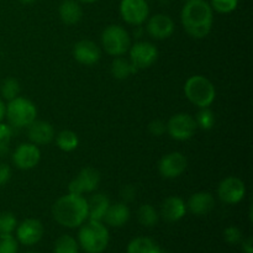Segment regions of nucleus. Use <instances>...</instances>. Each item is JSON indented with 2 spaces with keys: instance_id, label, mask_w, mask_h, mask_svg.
Listing matches in <instances>:
<instances>
[{
  "instance_id": "obj_8",
  "label": "nucleus",
  "mask_w": 253,
  "mask_h": 253,
  "mask_svg": "<svg viewBox=\"0 0 253 253\" xmlns=\"http://www.w3.org/2000/svg\"><path fill=\"white\" fill-rule=\"evenodd\" d=\"M128 51H130V62L137 71L150 68L158 59L157 47L147 41L131 44Z\"/></svg>"
},
{
  "instance_id": "obj_9",
  "label": "nucleus",
  "mask_w": 253,
  "mask_h": 253,
  "mask_svg": "<svg viewBox=\"0 0 253 253\" xmlns=\"http://www.w3.org/2000/svg\"><path fill=\"white\" fill-rule=\"evenodd\" d=\"M120 15L128 25H142L150 15L147 0H121Z\"/></svg>"
},
{
  "instance_id": "obj_6",
  "label": "nucleus",
  "mask_w": 253,
  "mask_h": 253,
  "mask_svg": "<svg viewBox=\"0 0 253 253\" xmlns=\"http://www.w3.org/2000/svg\"><path fill=\"white\" fill-rule=\"evenodd\" d=\"M101 46L110 56L120 57L130 49V35L120 25H110L101 34Z\"/></svg>"
},
{
  "instance_id": "obj_29",
  "label": "nucleus",
  "mask_w": 253,
  "mask_h": 253,
  "mask_svg": "<svg viewBox=\"0 0 253 253\" xmlns=\"http://www.w3.org/2000/svg\"><path fill=\"white\" fill-rule=\"evenodd\" d=\"M195 119V123H197L198 127H200L202 130H210L212 128L215 124V115L211 110H209L208 108L200 109L199 113L197 114V118Z\"/></svg>"
},
{
  "instance_id": "obj_5",
  "label": "nucleus",
  "mask_w": 253,
  "mask_h": 253,
  "mask_svg": "<svg viewBox=\"0 0 253 253\" xmlns=\"http://www.w3.org/2000/svg\"><path fill=\"white\" fill-rule=\"evenodd\" d=\"M5 116L11 126L17 128L29 127L37 116V109L31 100L22 96H16L6 105Z\"/></svg>"
},
{
  "instance_id": "obj_25",
  "label": "nucleus",
  "mask_w": 253,
  "mask_h": 253,
  "mask_svg": "<svg viewBox=\"0 0 253 253\" xmlns=\"http://www.w3.org/2000/svg\"><path fill=\"white\" fill-rule=\"evenodd\" d=\"M137 219L142 226L145 227H153L157 225L158 220H160V215H158L157 210L152 207L151 204H143L141 205L140 209L137 211Z\"/></svg>"
},
{
  "instance_id": "obj_42",
  "label": "nucleus",
  "mask_w": 253,
  "mask_h": 253,
  "mask_svg": "<svg viewBox=\"0 0 253 253\" xmlns=\"http://www.w3.org/2000/svg\"><path fill=\"white\" fill-rule=\"evenodd\" d=\"M29 253H37V252H29Z\"/></svg>"
},
{
  "instance_id": "obj_20",
  "label": "nucleus",
  "mask_w": 253,
  "mask_h": 253,
  "mask_svg": "<svg viewBox=\"0 0 253 253\" xmlns=\"http://www.w3.org/2000/svg\"><path fill=\"white\" fill-rule=\"evenodd\" d=\"M130 215V209L125 203H116V204L109 205L103 220L109 226L121 227L128 221Z\"/></svg>"
},
{
  "instance_id": "obj_27",
  "label": "nucleus",
  "mask_w": 253,
  "mask_h": 253,
  "mask_svg": "<svg viewBox=\"0 0 253 253\" xmlns=\"http://www.w3.org/2000/svg\"><path fill=\"white\" fill-rule=\"evenodd\" d=\"M79 247L76 239L69 235H62L54 244L53 253H78Z\"/></svg>"
},
{
  "instance_id": "obj_10",
  "label": "nucleus",
  "mask_w": 253,
  "mask_h": 253,
  "mask_svg": "<svg viewBox=\"0 0 253 253\" xmlns=\"http://www.w3.org/2000/svg\"><path fill=\"white\" fill-rule=\"evenodd\" d=\"M100 184V173L95 168H83L77 177L69 183L68 192L71 194L83 195L84 193H91L98 189Z\"/></svg>"
},
{
  "instance_id": "obj_2",
  "label": "nucleus",
  "mask_w": 253,
  "mask_h": 253,
  "mask_svg": "<svg viewBox=\"0 0 253 253\" xmlns=\"http://www.w3.org/2000/svg\"><path fill=\"white\" fill-rule=\"evenodd\" d=\"M52 215L59 225L74 229L88 219V203L83 195L69 193L56 200L52 207Z\"/></svg>"
},
{
  "instance_id": "obj_19",
  "label": "nucleus",
  "mask_w": 253,
  "mask_h": 253,
  "mask_svg": "<svg viewBox=\"0 0 253 253\" xmlns=\"http://www.w3.org/2000/svg\"><path fill=\"white\" fill-rule=\"evenodd\" d=\"M215 207V199L212 194L208 192H198L194 193L192 197L189 198L187 204V209L192 214L197 215V216H203L207 215L214 209Z\"/></svg>"
},
{
  "instance_id": "obj_15",
  "label": "nucleus",
  "mask_w": 253,
  "mask_h": 253,
  "mask_svg": "<svg viewBox=\"0 0 253 253\" xmlns=\"http://www.w3.org/2000/svg\"><path fill=\"white\" fill-rule=\"evenodd\" d=\"M174 21L166 14H156L147 21V32L152 39L166 40L174 32Z\"/></svg>"
},
{
  "instance_id": "obj_4",
  "label": "nucleus",
  "mask_w": 253,
  "mask_h": 253,
  "mask_svg": "<svg viewBox=\"0 0 253 253\" xmlns=\"http://www.w3.org/2000/svg\"><path fill=\"white\" fill-rule=\"evenodd\" d=\"M184 94L188 100L199 109L209 108L215 100L216 90L207 77L193 76L185 82Z\"/></svg>"
},
{
  "instance_id": "obj_31",
  "label": "nucleus",
  "mask_w": 253,
  "mask_h": 253,
  "mask_svg": "<svg viewBox=\"0 0 253 253\" xmlns=\"http://www.w3.org/2000/svg\"><path fill=\"white\" fill-rule=\"evenodd\" d=\"M210 6L219 14H230L239 6V0H211Z\"/></svg>"
},
{
  "instance_id": "obj_17",
  "label": "nucleus",
  "mask_w": 253,
  "mask_h": 253,
  "mask_svg": "<svg viewBox=\"0 0 253 253\" xmlns=\"http://www.w3.org/2000/svg\"><path fill=\"white\" fill-rule=\"evenodd\" d=\"M29 140L35 145H48L54 138V128L47 121L35 120L27 127Z\"/></svg>"
},
{
  "instance_id": "obj_18",
  "label": "nucleus",
  "mask_w": 253,
  "mask_h": 253,
  "mask_svg": "<svg viewBox=\"0 0 253 253\" xmlns=\"http://www.w3.org/2000/svg\"><path fill=\"white\" fill-rule=\"evenodd\" d=\"M187 214V204L179 197H168L162 203L161 215L168 222L179 221Z\"/></svg>"
},
{
  "instance_id": "obj_21",
  "label": "nucleus",
  "mask_w": 253,
  "mask_h": 253,
  "mask_svg": "<svg viewBox=\"0 0 253 253\" xmlns=\"http://www.w3.org/2000/svg\"><path fill=\"white\" fill-rule=\"evenodd\" d=\"M59 17L66 25H76L83 17V10L77 0H63L58 9Z\"/></svg>"
},
{
  "instance_id": "obj_14",
  "label": "nucleus",
  "mask_w": 253,
  "mask_h": 253,
  "mask_svg": "<svg viewBox=\"0 0 253 253\" xmlns=\"http://www.w3.org/2000/svg\"><path fill=\"white\" fill-rule=\"evenodd\" d=\"M43 225L37 219H26L17 225L16 237L17 241L21 242L25 246L36 245L43 236Z\"/></svg>"
},
{
  "instance_id": "obj_43",
  "label": "nucleus",
  "mask_w": 253,
  "mask_h": 253,
  "mask_svg": "<svg viewBox=\"0 0 253 253\" xmlns=\"http://www.w3.org/2000/svg\"><path fill=\"white\" fill-rule=\"evenodd\" d=\"M185 1H189V0H185Z\"/></svg>"
},
{
  "instance_id": "obj_34",
  "label": "nucleus",
  "mask_w": 253,
  "mask_h": 253,
  "mask_svg": "<svg viewBox=\"0 0 253 253\" xmlns=\"http://www.w3.org/2000/svg\"><path fill=\"white\" fill-rule=\"evenodd\" d=\"M224 237H225V240H226V242H229V244H231V245H236L241 241L242 232L239 227L229 226L225 229Z\"/></svg>"
},
{
  "instance_id": "obj_22",
  "label": "nucleus",
  "mask_w": 253,
  "mask_h": 253,
  "mask_svg": "<svg viewBox=\"0 0 253 253\" xmlns=\"http://www.w3.org/2000/svg\"><path fill=\"white\" fill-rule=\"evenodd\" d=\"M86 203H88V219L101 221L109 205H110L109 198L105 194L96 193V194L91 195L89 200H86Z\"/></svg>"
},
{
  "instance_id": "obj_13",
  "label": "nucleus",
  "mask_w": 253,
  "mask_h": 253,
  "mask_svg": "<svg viewBox=\"0 0 253 253\" xmlns=\"http://www.w3.org/2000/svg\"><path fill=\"white\" fill-rule=\"evenodd\" d=\"M41 160V151L35 143H21L12 155V162L19 169H32Z\"/></svg>"
},
{
  "instance_id": "obj_7",
  "label": "nucleus",
  "mask_w": 253,
  "mask_h": 253,
  "mask_svg": "<svg viewBox=\"0 0 253 253\" xmlns=\"http://www.w3.org/2000/svg\"><path fill=\"white\" fill-rule=\"evenodd\" d=\"M167 132L173 140L187 141L197 132V123L192 115L185 113H179L173 115L167 124Z\"/></svg>"
},
{
  "instance_id": "obj_11",
  "label": "nucleus",
  "mask_w": 253,
  "mask_h": 253,
  "mask_svg": "<svg viewBox=\"0 0 253 253\" xmlns=\"http://www.w3.org/2000/svg\"><path fill=\"white\" fill-rule=\"evenodd\" d=\"M246 194V185L244 180L237 177H227L221 180L217 187V195L220 200L226 204H237Z\"/></svg>"
},
{
  "instance_id": "obj_23",
  "label": "nucleus",
  "mask_w": 253,
  "mask_h": 253,
  "mask_svg": "<svg viewBox=\"0 0 253 253\" xmlns=\"http://www.w3.org/2000/svg\"><path fill=\"white\" fill-rule=\"evenodd\" d=\"M136 71L137 69L132 66L130 59H125L121 56L116 57L113 63H111V74H113L114 78L120 79V81L128 78Z\"/></svg>"
},
{
  "instance_id": "obj_40",
  "label": "nucleus",
  "mask_w": 253,
  "mask_h": 253,
  "mask_svg": "<svg viewBox=\"0 0 253 253\" xmlns=\"http://www.w3.org/2000/svg\"><path fill=\"white\" fill-rule=\"evenodd\" d=\"M19 1L24 5H30V4H34L36 0H19Z\"/></svg>"
},
{
  "instance_id": "obj_38",
  "label": "nucleus",
  "mask_w": 253,
  "mask_h": 253,
  "mask_svg": "<svg viewBox=\"0 0 253 253\" xmlns=\"http://www.w3.org/2000/svg\"><path fill=\"white\" fill-rule=\"evenodd\" d=\"M5 110H6V105H5L4 101L0 99V123H1L2 119L5 118Z\"/></svg>"
},
{
  "instance_id": "obj_33",
  "label": "nucleus",
  "mask_w": 253,
  "mask_h": 253,
  "mask_svg": "<svg viewBox=\"0 0 253 253\" xmlns=\"http://www.w3.org/2000/svg\"><path fill=\"white\" fill-rule=\"evenodd\" d=\"M12 131L11 127L6 124L0 123V155L5 153L9 148L10 141H11Z\"/></svg>"
},
{
  "instance_id": "obj_36",
  "label": "nucleus",
  "mask_w": 253,
  "mask_h": 253,
  "mask_svg": "<svg viewBox=\"0 0 253 253\" xmlns=\"http://www.w3.org/2000/svg\"><path fill=\"white\" fill-rule=\"evenodd\" d=\"M11 178V168L6 163H0V187H4Z\"/></svg>"
},
{
  "instance_id": "obj_30",
  "label": "nucleus",
  "mask_w": 253,
  "mask_h": 253,
  "mask_svg": "<svg viewBox=\"0 0 253 253\" xmlns=\"http://www.w3.org/2000/svg\"><path fill=\"white\" fill-rule=\"evenodd\" d=\"M17 227V219L12 212H0V234H12Z\"/></svg>"
},
{
  "instance_id": "obj_12",
  "label": "nucleus",
  "mask_w": 253,
  "mask_h": 253,
  "mask_svg": "<svg viewBox=\"0 0 253 253\" xmlns=\"http://www.w3.org/2000/svg\"><path fill=\"white\" fill-rule=\"evenodd\" d=\"M188 166V160L183 153L170 152L163 156L158 163V172L163 178L174 179L185 172Z\"/></svg>"
},
{
  "instance_id": "obj_28",
  "label": "nucleus",
  "mask_w": 253,
  "mask_h": 253,
  "mask_svg": "<svg viewBox=\"0 0 253 253\" xmlns=\"http://www.w3.org/2000/svg\"><path fill=\"white\" fill-rule=\"evenodd\" d=\"M0 93H1L2 98L6 99L7 101L15 99L20 94L19 82L15 78H12V77L4 79V82L1 83V86H0Z\"/></svg>"
},
{
  "instance_id": "obj_24",
  "label": "nucleus",
  "mask_w": 253,
  "mask_h": 253,
  "mask_svg": "<svg viewBox=\"0 0 253 253\" xmlns=\"http://www.w3.org/2000/svg\"><path fill=\"white\" fill-rule=\"evenodd\" d=\"M56 143L59 150L63 152H72L79 145L78 135L72 130H63L57 135Z\"/></svg>"
},
{
  "instance_id": "obj_39",
  "label": "nucleus",
  "mask_w": 253,
  "mask_h": 253,
  "mask_svg": "<svg viewBox=\"0 0 253 253\" xmlns=\"http://www.w3.org/2000/svg\"><path fill=\"white\" fill-rule=\"evenodd\" d=\"M152 253H166L165 251H163L162 249H161L160 246H157V245H156L155 246V249H153V251H152Z\"/></svg>"
},
{
  "instance_id": "obj_3",
  "label": "nucleus",
  "mask_w": 253,
  "mask_h": 253,
  "mask_svg": "<svg viewBox=\"0 0 253 253\" xmlns=\"http://www.w3.org/2000/svg\"><path fill=\"white\" fill-rule=\"evenodd\" d=\"M79 244L86 253H103L109 245V231L101 221L89 220L81 227Z\"/></svg>"
},
{
  "instance_id": "obj_1",
  "label": "nucleus",
  "mask_w": 253,
  "mask_h": 253,
  "mask_svg": "<svg viewBox=\"0 0 253 253\" xmlns=\"http://www.w3.org/2000/svg\"><path fill=\"white\" fill-rule=\"evenodd\" d=\"M182 25L193 39H204L210 34L214 22V10L205 0H189L180 12Z\"/></svg>"
},
{
  "instance_id": "obj_37",
  "label": "nucleus",
  "mask_w": 253,
  "mask_h": 253,
  "mask_svg": "<svg viewBox=\"0 0 253 253\" xmlns=\"http://www.w3.org/2000/svg\"><path fill=\"white\" fill-rule=\"evenodd\" d=\"M242 250H244V253H253L252 237H247V239L242 242Z\"/></svg>"
},
{
  "instance_id": "obj_16",
  "label": "nucleus",
  "mask_w": 253,
  "mask_h": 253,
  "mask_svg": "<svg viewBox=\"0 0 253 253\" xmlns=\"http://www.w3.org/2000/svg\"><path fill=\"white\" fill-rule=\"evenodd\" d=\"M73 57L77 62L84 66H93L98 63L101 57V51L95 42L90 40H82L74 44Z\"/></svg>"
},
{
  "instance_id": "obj_26",
  "label": "nucleus",
  "mask_w": 253,
  "mask_h": 253,
  "mask_svg": "<svg viewBox=\"0 0 253 253\" xmlns=\"http://www.w3.org/2000/svg\"><path fill=\"white\" fill-rule=\"evenodd\" d=\"M155 246L156 244L150 237H136L128 244L127 253H152Z\"/></svg>"
},
{
  "instance_id": "obj_41",
  "label": "nucleus",
  "mask_w": 253,
  "mask_h": 253,
  "mask_svg": "<svg viewBox=\"0 0 253 253\" xmlns=\"http://www.w3.org/2000/svg\"><path fill=\"white\" fill-rule=\"evenodd\" d=\"M77 1L85 2V4H91V2H95V1H98V0H77Z\"/></svg>"
},
{
  "instance_id": "obj_32",
  "label": "nucleus",
  "mask_w": 253,
  "mask_h": 253,
  "mask_svg": "<svg viewBox=\"0 0 253 253\" xmlns=\"http://www.w3.org/2000/svg\"><path fill=\"white\" fill-rule=\"evenodd\" d=\"M0 253H17V240L11 234H0Z\"/></svg>"
},
{
  "instance_id": "obj_35",
  "label": "nucleus",
  "mask_w": 253,
  "mask_h": 253,
  "mask_svg": "<svg viewBox=\"0 0 253 253\" xmlns=\"http://www.w3.org/2000/svg\"><path fill=\"white\" fill-rule=\"evenodd\" d=\"M148 130H150L151 135L160 137V136H162L167 131V126H166V124L162 120H158L157 119V120H153L148 125Z\"/></svg>"
}]
</instances>
